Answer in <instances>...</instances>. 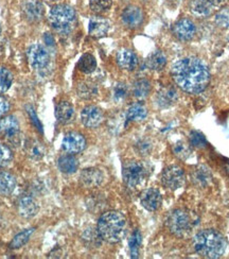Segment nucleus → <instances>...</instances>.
<instances>
[{"instance_id":"1","label":"nucleus","mask_w":229,"mask_h":259,"mask_svg":"<svg viewBox=\"0 0 229 259\" xmlns=\"http://www.w3.org/2000/svg\"><path fill=\"white\" fill-rule=\"evenodd\" d=\"M172 77L179 88L189 94H200L210 82V72L200 59L189 57L173 65Z\"/></svg>"},{"instance_id":"2","label":"nucleus","mask_w":229,"mask_h":259,"mask_svg":"<svg viewBox=\"0 0 229 259\" xmlns=\"http://www.w3.org/2000/svg\"><path fill=\"white\" fill-rule=\"evenodd\" d=\"M126 233V219L119 211L103 213L98 222V234L108 243L121 241Z\"/></svg>"},{"instance_id":"3","label":"nucleus","mask_w":229,"mask_h":259,"mask_svg":"<svg viewBox=\"0 0 229 259\" xmlns=\"http://www.w3.org/2000/svg\"><path fill=\"white\" fill-rule=\"evenodd\" d=\"M194 249L199 255L205 258H220L226 251V240L214 230H205L194 237Z\"/></svg>"},{"instance_id":"4","label":"nucleus","mask_w":229,"mask_h":259,"mask_svg":"<svg viewBox=\"0 0 229 259\" xmlns=\"http://www.w3.org/2000/svg\"><path fill=\"white\" fill-rule=\"evenodd\" d=\"M76 19L75 11L67 5L54 6L49 13V23L58 33L62 35L69 34Z\"/></svg>"},{"instance_id":"5","label":"nucleus","mask_w":229,"mask_h":259,"mask_svg":"<svg viewBox=\"0 0 229 259\" xmlns=\"http://www.w3.org/2000/svg\"><path fill=\"white\" fill-rule=\"evenodd\" d=\"M122 175L125 184L130 188H134L144 182L147 176V170L140 161L130 160L124 164Z\"/></svg>"},{"instance_id":"6","label":"nucleus","mask_w":229,"mask_h":259,"mask_svg":"<svg viewBox=\"0 0 229 259\" xmlns=\"http://www.w3.org/2000/svg\"><path fill=\"white\" fill-rule=\"evenodd\" d=\"M168 229L174 235L182 237L191 231V221L188 213L181 210H174L167 221Z\"/></svg>"},{"instance_id":"7","label":"nucleus","mask_w":229,"mask_h":259,"mask_svg":"<svg viewBox=\"0 0 229 259\" xmlns=\"http://www.w3.org/2000/svg\"><path fill=\"white\" fill-rule=\"evenodd\" d=\"M162 185L170 190L180 188L185 183V172L176 165H171L163 170L161 175Z\"/></svg>"},{"instance_id":"8","label":"nucleus","mask_w":229,"mask_h":259,"mask_svg":"<svg viewBox=\"0 0 229 259\" xmlns=\"http://www.w3.org/2000/svg\"><path fill=\"white\" fill-rule=\"evenodd\" d=\"M27 57L31 67L36 70L46 68L50 62L49 52L39 44L30 46L27 51Z\"/></svg>"},{"instance_id":"9","label":"nucleus","mask_w":229,"mask_h":259,"mask_svg":"<svg viewBox=\"0 0 229 259\" xmlns=\"http://www.w3.org/2000/svg\"><path fill=\"white\" fill-rule=\"evenodd\" d=\"M62 148L69 154H78L86 148V139L81 133L69 132L63 139Z\"/></svg>"},{"instance_id":"10","label":"nucleus","mask_w":229,"mask_h":259,"mask_svg":"<svg viewBox=\"0 0 229 259\" xmlns=\"http://www.w3.org/2000/svg\"><path fill=\"white\" fill-rule=\"evenodd\" d=\"M81 120L86 127H97L103 121V113L98 106H86L81 113Z\"/></svg>"},{"instance_id":"11","label":"nucleus","mask_w":229,"mask_h":259,"mask_svg":"<svg viewBox=\"0 0 229 259\" xmlns=\"http://www.w3.org/2000/svg\"><path fill=\"white\" fill-rule=\"evenodd\" d=\"M173 33L179 40L188 41L195 34V26L188 18H181L173 26Z\"/></svg>"},{"instance_id":"12","label":"nucleus","mask_w":229,"mask_h":259,"mask_svg":"<svg viewBox=\"0 0 229 259\" xmlns=\"http://www.w3.org/2000/svg\"><path fill=\"white\" fill-rule=\"evenodd\" d=\"M140 202L143 206L149 211L157 210L162 203L160 192L155 188H149L145 190L140 196Z\"/></svg>"},{"instance_id":"13","label":"nucleus","mask_w":229,"mask_h":259,"mask_svg":"<svg viewBox=\"0 0 229 259\" xmlns=\"http://www.w3.org/2000/svg\"><path fill=\"white\" fill-rule=\"evenodd\" d=\"M17 209L21 217L30 219L37 214L39 206L34 198L26 194V196H23L18 200Z\"/></svg>"},{"instance_id":"14","label":"nucleus","mask_w":229,"mask_h":259,"mask_svg":"<svg viewBox=\"0 0 229 259\" xmlns=\"http://www.w3.org/2000/svg\"><path fill=\"white\" fill-rule=\"evenodd\" d=\"M43 9L42 4L39 0H26L23 5V13L31 23H36V21L40 20L43 16Z\"/></svg>"},{"instance_id":"15","label":"nucleus","mask_w":229,"mask_h":259,"mask_svg":"<svg viewBox=\"0 0 229 259\" xmlns=\"http://www.w3.org/2000/svg\"><path fill=\"white\" fill-rule=\"evenodd\" d=\"M122 21L123 24L130 29L139 27L144 21V12L143 10L138 7L130 6L127 7L122 13Z\"/></svg>"},{"instance_id":"16","label":"nucleus","mask_w":229,"mask_h":259,"mask_svg":"<svg viewBox=\"0 0 229 259\" xmlns=\"http://www.w3.org/2000/svg\"><path fill=\"white\" fill-rule=\"evenodd\" d=\"M111 24L106 18L102 16H94L89 20L88 32L89 35L95 38H100L107 34L110 31Z\"/></svg>"},{"instance_id":"17","label":"nucleus","mask_w":229,"mask_h":259,"mask_svg":"<svg viewBox=\"0 0 229 259\" xmlns=\"http://www.w3.org/2000/svg\"><path fill=\"white\" fill-rule=\"evenodd\" d=\"M117 64L120 68L132 71L138 65V58L136 53L129 49H122L117 53Z\"/></svg>"},{"instance_id":"18","label":"nucleus","mask_w":229,"mask_h":259,"mask_svg":"<svg viewBox=\"0 0 229 259\" xmlns=\"http://www.w3.org/2000/svg\"><path fill=\"white\" fill-rule=\"evenodd\" d=\"M19 133V122L15 116L8 115L0 118V134L7 138H14Z\"/></svg>"},{"instance_id":"19","label":"nucleus","mask_w":229,"mask_h":259,"mask_svg":"<svg viewBox=\"0 0 229 259\" xmlns=\"http://www.w3.org/2000/svg\"><path fill=\"white\" fill-rule=\"evenodd\" d=\"M80 179H81V182L84 186L91 188V187L99 186L103 182L104 176L102 174V171L99 169L88 168V169H85L82 171Z\"/></svg>"},{"instance_id":"20","label":"nucleus","mask_w":229,"mask_h":259,"mask_svg":"<svg viewBox=\"0 0 229 259\" xmlns=\"http://www.w3.org/2000/svg\"><path fill=\"white\" fill-rule=\"evenodd\" d=\"M56 117H57V120L60 123H63V124L70 123L74 118L73 106L67 101L60 102L56 107Z\"/></svg>"},{"instance_id":"21","label":"nucleus","mask_w":229,"mask_h":259,"mask_svg":"<svg viewBox=\"0 0 229 259\" xmlns=\"http://www.w3.org/2000/svg\"><path fill=\"white\" fill-rule=\"evenodd\" d=\"M146 65L147 67L150 68L151 70H155V71L162 70L167 65V58L165 56V53L159 50L152 52L146 61Z\"/></svg>"},{"instance_id":"22","label":"nucleus","mask_w":229,"mask_h":259,"mask_svg":"<svg viewBox=\"0 0 229 259\" xmlns=\"http://www.w3.org/2000/svg\"><path fill=\"white\" fill-rule=\"evenodd\" d=\"M58 167L63 174L72 175L76 170H78L79 161L73 156V154H66L59 158Z\"/></svg>"},{"instance_id":"23","label":"nucleus","mask_w":229,"mask_h":259,"mask_svg":"<svg viewBox=\"0 0 229 259\" xmlns=\"http://www.w3.org/2000/svg\"><path fill=\"white\" fill-rule=\"evenodd\" d=\"M16 188V179L13 175L6 171H0V194L9 196Z\"/></svg>"},{"instance_id":"24","label":"nucleus","mask_w":229,"mask_h":259,"mask_svg":"<svg viewBox=\"0 0 229 259\" xmlns=\"http://www.w3.org/2000/svg\"><path fill=\"white\" fill-rule=\"evenodd\" d=\"M212 5L209 0H192L190 4L191 12L198 17H206L211 14Z\"/></svg>"},{"instance_id":"25","label":"nucleus","mask_w":229,"mask_h":259,"mask_svg":"<svg viewBox=\"0 0 229 259\" xmlns=\"http://www.w3.org/2000/svg\"><path fill=\"white\" fill-rule=\"evenodd\" d=\"M177 98H178L177 92L174 89L172 88L162 89L157 95V103L161 107H169L176 102Z\"/></svg>"},{"instance_id":"26","label":"nucleus","mask_w":229,"mask_h":259,"mask_svg":"<svg viewBox=\"0 0 229 259\" xmlns=\"http://www.w3.org/2000/svg\"><path fill=\"white\" fill-rule=\"evenodd\" d=\"M148 116V111L146 107L140 104L135 103L129 107L126 112V122L129 121H143Z\"/></svg>"},{"instance_id":"27","label":"nucleus","mask_w":229,"mask_h":259,"mask_svg":"<svg viewBox=\"0 0 229 259\" xmlns=\"http://www.w3.org/2000/svg\"><path fill=\"white\" fill-rule=\"evenodd\" d=\"M78 68L83 73H93L97 68L96 58L93 55H90V53H85L78 62Z\"/></svg>"},{"instance_id":"28","label":"nucleus","mask_w":229,"mask_h":259,"mask_svg":"<svg viewBox=\"0 0 229 259\" xmlns=\"http://www.w3.org/2000/svg\"><path fill=\"white\" fill-rule=\"evenodd\" d=\"M151 84L147 79H139L133 85V94L139 100H144L150 95Z\"/></svg>"},{"instance_id":"29","label":"nucleus","mask_w":229,"mask_h":259,"mask_svg":"<svg viewBox=\"0 0 229 259\" xmlns=\"http://www.w3.org/2000/svg\"><path fill=\"white\" fill-rule=\"evenodd\" d=\"M34 231L35 229H28L24 232L17 234L13 238V240L10 242V249L17 250V249H20L21 246H24L30 240L31 236L34 233Z\"/></svg>"},{"instance_id":"30","label":"nucleus","mask_w":229,"mask_h":259,"mask_svg":"<svg viewBox=\"0 0 229 259\" xmlns=\"http://www.w3.org/2000/svg\"><path fill=\"white\" fill-rule=\"evenodd\" d=\"M210 172L204 166L199 167L198 169H195L193 175H192V180L194 181L195 184H198L199 186H206L208 184V182L210 181Z\"/></svg>"},{"instance_id":"31","label":"nucleus","mask_w":229,"mask_h":259,"mask_svg":"<svg viewBox=\"0 0 229 259\" xmlns=\"http://www.w3.org/2000/svg\"><path fill=\"white\" fill-rule=\"evenodd\" d=\"M27 153L31 159L39 160L45 155V149L40 143L36 142V140H32L27 144Z\"/></svg>"},{"instance_id":"32","label":"nucleus","mask_w":229,"mask_h":259,"mask_svg":"<svg viewBox=\"0 0 229 259\" xmlns=\"http://www.w3.org/2000/svg\"><path fill=\"white\" fill-rule=\"evenodd\" d=\"M13 83V74L9 69L0 67V95L7 93Z\"/></svg>"},{"instance_id":"33","label":"nucleus","mask_w":229,"mask_h":259,"mask_svg":"<svg viewBox=\"0 0 229 259\" xmlns=\"http://www.w3.org/2000/svg\"><path fill=\"white\" fill-rule=\"evenodd\" d=\"M98 94L97 86L93 83L83 82L78 86V95L83 99H91Z\"/></svg>"},{"instance_id":"34","label":"nucleus","mask_w":229,"mask_h":259,"mask_svg":"<svg viewBox=\"0 0 229 259\" xmlns=\"http://www.w3.org/2000/svg\"><path fill=\"white\" fill-rule=\"evenodd\" d=\"M141 241H143V236H141L139 231H135L128 240V246H129V251H130V255H132V258L138 257Z\"/></svg>"},{"instance_id":"35","label":"nucleus","mask_w":229,"mask_h":259,"mask_svg":"<svg viewBox=\"0 0 229 259\" xmlns=\"http://www.w3.org/2000/svg\"><path fill=\"white\" fill-rule=\"evenodd\" d=\"M113 0H89V7L95 13H103L111 9Z\"/></svg>"},{"instance_id":"36","label":"nucleus","mask_w":229,"mask_h":259,"mask_svg":"<svg viewBox=\"0 0 229 259\" xmlns=\"http://www.w3.org/2000/svg\"><path fill=\"white\" fill-rule=\"evenodd\" d=\"M173 152L178 158L186 159L190 156L192 150L188 144L184 143V142H179L173 147Z\"/></svg>"},{"instance_id":"37","label":"nucleus","mask_w":229,"mask_h":259,"mask_svg":"<svg viewBox=\"0 0 229 259\" xmlns=\"http://www.w3.org/2000/svg\"><path fill=\"white\" fill-rule=\"evenodd\" d=\"M13 159V152L8 146L0 145V168L7 167Z\"/></svg>"},{"instance_id":"38","label":"nucleus","mask_w":229,"mask_h":259,"mask_svg":"<svg viewBox=\"0 0 229 259\" xmlns=\"http://www.w3.org/2000/svg\"><path fill=\"white\" fill-rule=\"evenodd\" d=\"M189 142H190V145L192 147L198 148V149L205 148L206 145H207V140H206L204 134L199 132V131H192L190 133Z\"/></svg>"},{"instance_id":"39","label":"nucleus","mask_w":229,"mask_h":259,"mask_svg":"<svg viewBox=\"0 0 229 259\" xmlns=\"http://www.w3.org/2000/svg\"><path fill=\"white\" fill-rule=\"evenodd\" d=\"M215 23L217 26L222 28H228L229 27V9L224 8L215 15Z\"/></svg>"},{"instance_id":"40","label":"nucleus","mask_w":229,"mask_h":259,"mask_svg":"<svg viewBox=\"0 0 229 259\" xmlns=\"http://www.w3.org/2000/svg\"><path fill=\"white\" fill-rule=\"evenodd\" d=\"M127 95V88L126 85L123 83H119L115 86L114 89V98L116 101H121L125 99Z\"/></svg>"},{"instance_id":"41","label":"nucleus","mask_w":229,"mask_h":259,"mask_svg":"<svg viewBox=\"0 0 229 259\" xmlns=\"http://www.w3.org/2000/svg\"><path fill=\"white\" fill-rule=\"evenodd\" d=\"M28 113H29V115H30L31 121L33 122V124L37 127V130H38L39 132H42V125H41V123L39 122V120H38V118H37V116H36L34 110L32 109V107H28Z\"/></svg>"},{"instance_id":"42","label":"nucleus","mask_w":229,"mask_h":259,"mask_svg":"<svg viewBox=\"0 0 229 259\" xmlns=\"http://www.w3.org/2000/svg\"><path fill=\"white\" fill-rule=\"evenodd\" d=\"M10 110V102L5 98V97L0 96V116L7 114Z\"/></svg>"},{"instance_id":"43","label":"nucleus","mask_w":229,"mask_h":259,"mask_svg":"<svg viewBox=\"0 0 229 259\" xmlns=\"http://www.w3.org/2000/svg\"><path fill=\"white\" fill-rule=\"evenodd\" d=\"M209 2L213 7H222L228 2V0H209Z\"/></svg>"},{"instance_id":"44","label":"nucleus","mask_w":229,"mask_h":259,"mask_svg":"<svg viewBox=\"0 0 229 259\" xmlns=\"http://www.w3.org/2000/svg\"><path fill=\"white\" fill-rule=\"evenodd\" d=\"M0 33H2V26H0Z\"/></svg>"},{"instance_id":"45","label":"nucleus","mask_w":229,"mask_h":259,"mask_svg":"<svg viewBox=\"0 0 229 259\" xmlns=\"http://www.w3.org/2000/svg\"><path fill=\"white\" fill-rule=\"evenodd\" d=\"M50 2H57V0H50Z\"/></svg>"}]
</instances>
